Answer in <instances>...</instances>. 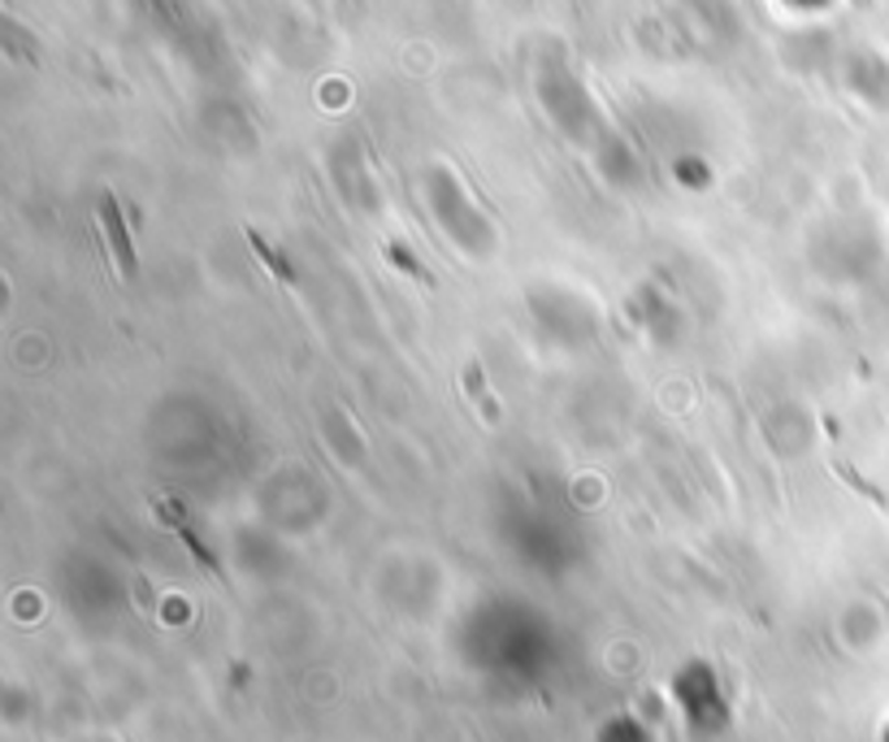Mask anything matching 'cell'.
Masks as SVG:
<instances>
[{"label": "cell", "mask_w": 889, "mask_h": 742, "mask_svg": "<svg viewBox=\"0 0 889 742\" xmlns=\"http://www.w3.org/2000/svg\"><path fill=\"white\" fill-rule=\"evenodd\" d=\"M387 257H391V261H395V265H400V270H404L409 279H416L421 287H434V274H430V270H425L421 261H412L409 248H404V243H387Z\"/></svg>", "instance_id": "cell-5"}, {"label": "cell", "mask_w": 889, "mask_h": 742, "mask_svg": "<svg viewBox=\"0 0 889 742\" xmlns=\"http://www.w3.org/2000/svg\"><path fill=\"white\" fill-rule=\"evenodd\" d=\"M243 234H248V243H252V252H257V257H261V261H265V270H270V274H274L278 283H286V287H291V283H295V270H291V265H286V257H282V252H274V248H270V243H265V239H261V230H252V226H243Z\"/></svg>", "instance_id": "cell-3"}, {"label": "cell", "mask_w": 889, "mask_h": 742, "mask_svg": "<svg viewBox=\"0 0 889 742\" xmlns=\"http://www.w3.org/2000/svg\"><path fill=\"white\" fill-rule=\"evenodd\" d=\"M833 469H837V478H842L846 487H855L859 495H868V500H877L881 509H889V495H886V491H877V487H872L868 478H859V469H855V465H846V460H833Z\"/></svg>", "instance_id": "cell-4"}, {"label": "cell", "mask_w": 889, "mask_h": 742, "mask_svg": "<svg viewBox=\"0 0 889 742\" xmlns=\"http://www.w3.org/2000/svg\"><path fill=\"white\" fill-rule=\"evenodd\" d=\"M465 386H469V395H474L478 404H486V395H481V365H478V361H469V365H465Z\"/></svg>", "instance_id": "cell-6"}, {"label": "cell", "mask_w": 889, "mask_h": 742, "mask_svg": "<svg viewBox=\"0 0 889 742\" xmlns=\"http://www.w3.org/2000/svg\"><path fill=\"white\" fill-rule=\"evenodd\" d=\"M152 509H156V517L165 521V525H170V530L183 538V547H187V552H192V556L205 565L213 578H226V574H221V560H217L205 543L192 534V525H187V517H183V504H178V500H152Z\"/></svg>", "instance_id": "cell-1"}, {"label": "cell", "mask_w": 889, "mask_h": 742, "mask_svg": "<svg viewBox=\"0 0 889 742\" xmlns=\"http://www.w3.org/2000/svg\"><path fill=\"white\" fill-rule=\"evenodd\" d=\"M100 222L109 230V239H113V248H118V261H122V279H131L135 274V248H131V239H127V226H122V214H118V200H113V192H105V200H100Z\"/></svg>", "instance_id": "cell-2"}]
</instances>
